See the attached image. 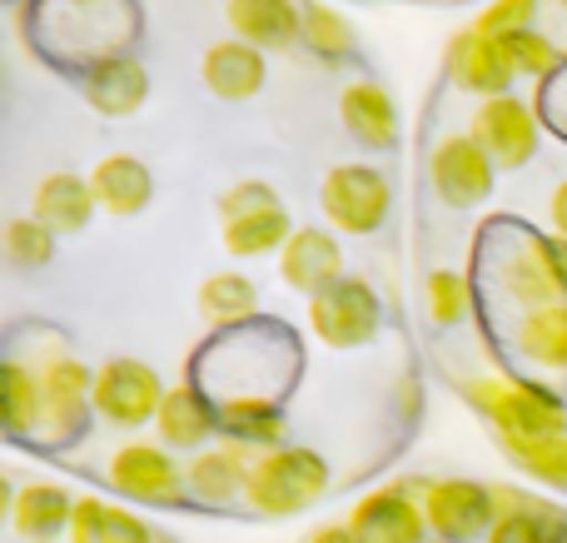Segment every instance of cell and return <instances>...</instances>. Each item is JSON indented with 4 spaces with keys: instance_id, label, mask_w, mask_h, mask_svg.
I'll return each instance as SVG.
<instances>
[{
    "instance_id": "25",
    "label": "cell",
    "mask_w": 567,
    "mask_h": 543,
    "mask_svg": "<svg viewBox=\"0 0 567 543\" xmlns=\"http://www.w3.org/2000/svg\"><path fill=\"white\" fill-rule=\"evenodd\" d=\"M70 514H75V499H70L60 484H50V479L25 484L16 494V504H10V524H16V534L30 539V543H50V539L70 534Z\"/></svg>"
},
{
    "instance_id": "19",
    "label": "cell",
    "mask_w": 567,
    "mask_h": 543,
    "mask_svg": "<svg viewBox=\"0 0 567 543\" xmlns=\"http://www.w3.org/2000/svg\"><path fill=\"white\" fill-rule=\"evenodd\" d=\"M229 35L255 50H289L303 35V0H225Z\"/></svg>"
},
{
    "instance_id": "21",
    "label": "cell",
    "mask_w": 567,
    "mask_h": 543,
    "mask_svg": "<svg viewBox=\"0 0 567 543\" xmlns=\"http://www.w3.org/2000/svg\"><path fill=\"white\" fill-rule=\"evenodd\" d=\"M90 189H95V205L115 219H135L140 209L155 199V175L140 155H105L90 170Z\"/></svg>"
},
{
    "instance_id": "4",
    "label": "cell",
    "mask_w": 567,
    "mask_h": 543,
    "mask_svg": "<svg viewBox=\"0 0 567 543\" xmlns=\"http://www.w3.org/2000/svg\"><path fill=\"white\" fill-rule=\"evenodd\" d=\"M319 209L333 235H373L393 209L389 175L373 165H333L319 185Z\"/></svg>"
},
{
    "instance_id": "23",
    "label": "cell",
    "mask_w": 567,
    "mask_h": 543,
    "mask_svg": "<svg viewBox=\"0 0 567 543\" xmlns=\"http://www.w3.org/2000/svg\"><path fill=\"white\" fill-rule=\"evenodd\" d=\"M483 543H567V514L548 499L498 489V524Z\"/></svg>"
},
{
    "instance_id": "36",
    "label": "cell",
    "mask_w": 567,
    "mask_h": 543,
    "mask_svg": "<svg viewBox=\"0 0 567 543\" xmlns=\"http://www.w3.org/2000/svg\"><path fill=\"white\" fill-rule=\"evenodd\" d=\"M265 205H279V189L275 185H265V180H235V185L219 195V225L225 219H239V215H249V209H265Z\"/></svg>"
},
{
    "instance_id": "40",
    "label": "cell",
    "mask_w": 567,
    "mask_h": 543,
    "mask_svg": "<svg viewBox=\"0 0 567 543\" xmlns=\"http://www.w3.org/2000/svg\"><path fill=\"white\" fill-rule=\"evenodd\" d=\"M309 543H359V539H353L349 524H329V529H319V534H309Z\"/></svg>"
},
{
    "instance_id": "28",
    "label": "cell",
    "mask_w": 567,
    "mask_h": 543,
    "mask_svg": "<svg viewBox=\"0 0 567 543\" xmlns=\"http://www.w3.org/2000/svg\"><path fill=\"white\" fill-rule=\"evenodd\" d=\"M299 45L323 65H353L359 60V35H353L349 16L323 0H303V35Z\"/></svg>"
},
{
    "instance_id": "41",
    "label": "cell",
    "mask_w": 567,
    "mask_h": 543,
    "mask_svg": "<svg viewBox=\"0 0 567 543\" xmlns=\"http://www.w3.org/2000/svg\"><path fill=\"white\" fill-rule=\"evenodd\" d=\"M155 543H175V539H155Z\"/></svg>"
},
{
    "instance_id": "6",
    "label": "cell",
    "mask_w": 567,
    "mask_h": 543,
    "mask_svg": "<svg viewBox=\"0 0 567 543\" xmlns=\"http://www.w3.org/2000/svg\"><path fill=\"white\" fill-rule=\"evenodd\" d=\"M379 325H383V305L363 279L343 275L333 279L329 289L309 299V329L319 345L329 349H363L379 339Z\"/></svg>"
},
{
    "instance_id": "37",
    "label": "cell",
    "mask_w": 567,
    "mask_h": 543,
    "mask_svg": "<svg viewBox=\"0 0 567 543\" xmlns=\"http://www.w3.org/2000/svg\"><path fill=\"white\" fill-rule=\"evenodd\" d=\"M105 519L110 504L105 499H75V514H70V543H105Z\"/></svg>"
},
{
    "instance_id": "5",
    "label": "cell",
    "mask_w": 567,
    "mask_h": 543,
    "mask_svg": "<svg viewBox=\"0 0 567 543\" xmlns=\"http://www.w3.org/2000/svg\"><path fill=\"white\" fill-rule=\"evenodd\" d=\"M169 389L159 385V375L145 365V359H130V355H115L95 369V414L115 429H145L159 419V404H165Z\"/></svg>"
},
{
    "instance_id": "16",
    "label": "cell",
    "mask_w": 567,
    "mask_h": 543,
    "mask_svg": "<svg viewBox=\"0 0 567 543\" xmlns=\"http://www.w3.org/2000/svg\"><path fill=\"white\" fill-rule=\"evenodd\" d=\"M339 120L363 150H379V155L399 150V105H393V95L379 80L369 75L349 80L339 90Z\"/></svg>"
},
{
    "instance_id": "2",
    "label": "cell",
    "mask_w": 567,
    "mask_h": 543,
    "mask_svg": "<svg viewBox=\"0 0 567 543\" xmlns=\"http://www.w3.org/2000/svg\"><path fill=\"white\" fill-rule=\"evenodd\" d=\"M458 395L473 414L488 419L498 439H508V434H567V399H558L543 385H533V379L478 375V379H463Z\"/></svg>"
},
{
    "instance_id": "43",
    "label": "cell",
    "mask_w": 567,
    "mask_h": 543,
    "mask_svg": "<svg viewBox=\"0 0 567 543\" xmlns=\"http://www.w3.org/2000/svg\"><path fill=\"white\" fill-rule=\"evenodd\" d=\"M433 543H443V539H433Z\"/></svg>"
},
{
    "instance_id": "22",
    "label": "cell",
    "mask_w": 567,
    "mask_h": 543,
    "mask_svg": "<svg viewBox=\"0 0 567 543\" xmlns=\"http://www.w3.org/2000/svg\"><path fill=\"white\" fill-rule=\"evenodd\" d=\"M249 464H255V459H245V449H239V444L199 449V454L185 464L189 499H199V504H209V509H229L235 499H245Z\"/></svg>"
},
{
    "instance_id": "18",
    "label": "cell",
    "mask_w": 567,
    "mask_h": 543,
    "mask_svg": "<svg viewBox=\"0 0 567 543\" xmlns=\"http://www.w3.org/2000/svg\"><path fill=\"white\" fill-rule=\"evenodd\" d=\"M265 50L245 45V40H215V45L205 50V60H199V80H205V90L215 100H229V105H239V100H255L259 90H265Z\"/></svg>"
},
{
    "instance_id": "17",
    "label": "cell",
    "mask_w": 567,
    "mask_h": 543,
    "mask_svg": "<svg viewBox=\"0 0 567 543\" xmlns=\"http://www.w3.org/2000/svg\"><path fill=\"white\" fill-rule=\"evenodd\" d=\"M155 434L165 449H185L189 459L219 434V399H209L205 385H175L159 404Z\"/></svg>"
},
{
    "instance_id": "8",
    "label": "cell",
    "mask_w": 567,
    "mask_h": 543,
    "mask_svg": "<svg viewBox=\"0 0 567 543\" xmlns=\"http://www.w3.org/2000/svg\"><path fill=\"white\" fill-rule=\"evenodd\" d=\"M423 519L443 543H478L498 524V489L478 479H433L423 484Z\"/></svg>"
},
{
    "instance_id": "24",
    "label": "cell",
    "mask_w": 567,
    "mask_h": 543,
    "mask_svg": "<svg viewBox=\"0 0 567 543\" xmlns=\"http://www.w3.org/2000/svg\"><path fill=\"white\" fill-rule=\"evenodd\" d=\"M508 345H513V355L538 369H567V299L518 315Z\"/></svg>"
},
{
    "instance_id": "27",
    "label": "cell",
    "mask_w": 567,
    "mask_h": 543,
    "mask_svg": "<svg viewBox=\"0 0 567 543\" xmlns=\"http://www.w3.org/2000/svg\"><path fill=\"white\" fill-rule=\"evenodd\" d=\"M289 235H293V219H289V209H284V199H279V205L249 209V215L225 219V225H219V239H225V249L235 259L275 255V249L289 245Z\"/></svg>"
},
{
    "instance_id": "13",
    "label": "cell",
    "mask_w": 567,
    "mask_h": 543,
    "mask_svg": "<svg viewBox=\"0 0 567 543\" xmlns=\"http://www.w3.org/2000/svg\"><path fill=\"white\" fill-rule=\"evenodd\" d=\"M349 529L359 543H433L429 519H423V499H413L409 484L363 494L349 514Z\"/></svg>"
},
{
    "instance_id": "34",
    "label": "cell",
    "mask_w": 567,
    "mask_h": 543,
    "mask_svg": "<svg viewBox=\"0 0 567 543\" xmlns=\"http://www.w3.org/2000/svg\"><path fill=\"white\" fill-rule=\"evenodd\" d=\"M503 45H508L513 70H518V75H528V80H548V75H558V70H563V50L553 45L548 35H538V30H523V35L503 40Z\"/></svg>"
},
{
    "instance_id": "10",
    "label": "cell",
    "mask_w": 567,
    "mask_h": 543,
    "mask_svg": "<svg viewBox=\"0 0 567 543\" xmlns=\"http://www.w3.org/2000/svg\"><path fill=\"white\" fill-rule=\"evenodd\" d=\"M429 185L449 209H478L498 185V165L473 135H443L429 155Z\"/></svg>"
},
{
    "instance_id": "33",
    "label": "cell",
    "mask_w": 567,
    "mask_h": 543,
    "mask_svg": "<svg viewBox=\"0 0 567 543\" xmlns=\"http://www.w3.org/2000/svg\"><path fill=\"white\" fill-rule=\"evenodd\" d=\"M55 239L60 235H50L35 215H20L6 225V259L16 269H45L55 259Z\"/></svg>"
},
{
    "instance_id": "39",
    "label": "cell",
    "mask_w": 567,
    "mask_h": 543,
    "mask_svg": "<svg viewBox=\"0 0 567 543\" xmlns=\"http://www.w3.org/2000/svg\"><path fill=\"white\" fill-rule=\"evenodd\" d=\"M548 225H553V235L567 239V180L548 195Z\"/></svg>"
},
{
    "instance_id": "1",
    "label": "cell",
    "mask_w": 567,
    "mask_h": 543,
    "mask_svg": "<svg viewBox=\"0 0 567 543\" xmlns=\"http://www.w3.org/2000/svg\"><path fill=\"white\" fill-rule=\"evenodd\" d=\"M483 285L518 315L567 299V239L498 219L483 235Z\"/></svg>"
},
{
    "instance_id": "35",
    "label": "cell",
    "mask_w": 567,
    "mask_h": 543,
    "mask_svg": "<svg viewBox=\"0 0 567 543\" xmlns=\"http://www.w3.org/2000/svg\"><path fill=\"white\" fill-rule=\"evenodd\" d=\"M533 20H538V0H488L473 25L493 40H513L523 30H533Z\"/></svg>"
},
{
    "instance_id": "42",
    "label": "cell",
    "mask_w": 567,
    "mask_h": 543,
    "mask_svg": "<svg viewBox=\"0 0 567 543\" xmlns=\"http://www.w3.org/2000/svg\"><path fill=\"white\" fill-rule=\"evenodd\" d=\"M558 6H567V0H558Z\"/></svg>"
},
{
    "instance_id": "31",
    "label": "cell",
    "mask_w": 567,
    "mask_h": 543,
    "mask_svg": "<svg viewBox=\"0 0 567 543\" xmlns=\"http://www.w3.org/2000/svg\"><path fill=\"white\" fill-rule=\"evenodd\" d=\"M6 429L16 439H35L40 429V409H45V395H40V375L25 365V359H6Z\"/></svg>"
},
{
    "instance_id": "38",
    "label": "cell",
    "mask_w": 567,
    "mask_h": 543,
    "mask_svg": "<svg viewBox=\"0 0 567 543\" xmlns=\"http://www.w3.org/2000/svg\"><path fill=\"white\" fill-rule=\"evenodd\" d=\"M105 543H155V534H150V524H145L140 514H130V509H115V504H110Z\"/></svg>"
},
{
    "instance_id": "11",
    "label": "cell",
    "mask_w": 567,
    "mask_h": 543,
    "mask_svg": "<svg viewBox=\"0 0 567 543\" xmlns=\"http://www.w3.org/2000/svg\"><path fill=\"white\" fill-rule=\"evenodd\" d=\"M468 135L488 150L498 170H518V165H528V160L538 155L543 120H538V110H533L528 100L498 95V100H483V105L473 110Z\"/></svg>"
},
{
    "instance_id": "9",
    "label": "cell",
    "mask_w": 567,
    "mask_h": 543,
    "mask_svg": "<svg viewBox=\"0 0 567 543\" xmlns=\"http://www.w3.org/2000/svg\"><path fill=\"white\" fill-rule=\"evenodd\" d=\"M110 484L125 499H140V504H159L175 509L189 499L185 484V464L175 459V449H165L159 439H130L110 454Z\"/></svg>"
},
{
    "instance_id": "3",
    "label": "cell",
    "mask_w": 567,
    "mask_h": 543,
    "mask_svg": "<svg viewBox=\"0 0 567 543\" xmlns=\"http://www.w3.org/2000/svg\"><path fill=\"white\" fill-rule=\"evenodd\" d=\"M329 494V464L319 459V449L303 444H279L249 464V489L245 504L265 519H289L303 514L309 504Z\"/></svg>"
},
{
    "instance_id": "32",
    "label": "cell",
    "mask_w": 567,
    "mask_h": 543,
    "mask_svg": "<svg viewBox=\"0 0 567 543\" xmlns=\"http://www.w3.org/2000/svg\"><path fill=\"white\" fill-rule=\"evenodd\" d=\"M423 309L433 329H458L473 315V279L463 269H433L423 279Z\"/></svg>"
},
{
    "instance_id": "26",
    "label": "cell",
    "mask_w": 567,
    "mask_h": 543,
    "mask_svg": "<svg viewBox=\"0 0 567 543\" xmlns=\"http://www.w3.org/2000/svg\"><path fill=\"white\" fill-rule=\"evenodd\" d=\"M219 434L245 449H279L284 414L269 395H229L219 399Z\"/></svg>"
},
{
    "instance_id": "15",
    "label": "cell",
    "mask_w": 567,
    "mask_h": 543,
    "mask_svg": "<svg viewBox=\"0 0 567 543\" xmlns=\"http://www.w3.org/2000/svg\"><path fill=\"white\" fill-rule=\"evenodd\" d=\"M279 279L303 299H313L319 289H329L333 279H343L339 235L319 229V225H299L289 235V245L279 249Z\"/></svg>"
},
{
    "instance_id": "20",
    "label": "cell",
    "mask_w": 567,
    "mask_h": 543,
    "mask_svg": "<svg viewBox=\"0 0 567 543\" xmlns=\"http://www.w3.org/2000/svg\"><path fill=\"white\" fill-rule=\"evenodd\" d=\"M95 189H90V175H75V170H55L35 185L30 195V215L50 229V235H80V229L95 219Z\"/></svg>"
},
{
    "instance_id": "14",
    "label": "cell",
    "mask_w": 567,
    "mask_h": 543,
    "mask_svg": "<svg viewBox=\"0 0 567 543\" xmlns=\"http://www.w3.org/2000/svg\"><path fill=\"white\" fill-rule=\"evenodd\" d=\"M80 95H85V105L95 110V115H105V120L135 115V110L150 100L145 60L130 55V50L95 60V65H85V75H80Z\"/></svg>"
},
{
    "instance_id": "30",
    "label": "cell",
    "mask_w": 567,
    "mask_h": 543,
    "mask_svg": "<svg viewBox=\"0 0 567 543\" xmlns=\"http://www.w3.org/2000/svg\"><path fill=\"white\" fill-rule=\"evenodd\" d=\"M498 449L518 474L548 489H567V434H508L498 439Z\"/></svg>"
},
{
    "instance_id": "12",
    "label": "cell",
    "mask_w": 567,
    "mask_h": 543,
    "mask_svg": "<svg viewBox=\"0 0 567 543\" xmlns=\"http://www.w3.org/2000/svg\"><path fill=\"white\" fill-rule=\"evenodd\" d=\"M449 80L463 90V95H473L483 105V100L513 95L518 70H513L503 40H493V35H483L478 25H468L449 40Z\"/></svg>"
},
{
    "instance_id": "7",
    "label": "cell",
    "mask_w": 567,
    "mask_h": 543,
    "mask_svg": "<svg viewBox=\"0 0 567 543\" xmlns=\"http://www.w3.org/2000/svg\"><path fill=\"white\" fill-rule=\"evenodd\" d=\"M40 395H45V409H40V444H70V439L85 434L90 419V395H95V369H85L75 355H50L40 359Z\"/></svg>"
},
{
    "instance_id": "29",
    "label": "cell",
    "mask_w": 567,
    "mask_h": 543,
    "mask_svg": "<svg viewBox=\"0 0 567 543\" xmlns=\"http://www.w3.org/2000/svg\"><path fill=\"white\" fill-rule=\"evenodd\" d=\"M195 309L205 325L229 329L259 309V289H255V279L239 275V269H219V275H209L205 285L195 289Z\"/></svg>"
}]
</instances>
